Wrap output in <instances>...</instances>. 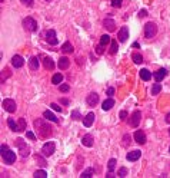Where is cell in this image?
Here are the masks:
<instances>
[{"label":"cell","mask_w":170,"mask_h":178,"mask_svg":"<svg viewBox=\"0 0 170 178\" xmlns=\"http://www.w3.org/2000/svg\"><path fill=\"white\" fill-rule=\"evenodd\" d=\"M45 121H46V118L45 119H36V121H34V128H36V131H39V135L40 137H43V138L52 135V132H53V128L50 125H46Z\"/></svg>","instance_id":"1"},{"label":"cell","mask_w":170,"mask_h":178,"mask_svg":"<svg viewBox=\"0 0 170 178\" xmlns=\"http://www.w3.org/2000/svg\"><path fill=\"white\" fill-rule=\"evenodd\" d=\"M1 157H3L6 164H13L14 161H16V154L12 149H9V146L6 144L1 145Z\"/></svg>","instance_id":"2"},{"label":"cell","mask_w":170,"mask_h":178,"mask_svg":"<svg viewBox=\"0 0 170 178\" xmlns=\"http://www.w3.org/2000/svg\"><path fill=\"white\" fill-rule=\"evenodd\" d=\"M16 146L19 148L20 155H22L23 158L29 157V154H30V148H29V145H26V142H24V141H23L22 138H17V139H16Z\"/></svg>","instance_id":"3"},{"label":"cell","mask_w":170,"mask_h":178,"mask_svg":"<svg viewBox=\"0 0 170 178\" xmlns=\"http://www.w3.org/2000/svg\"><path fill=\"white\" fill-rule=\"evenodd\" d=\"M157 33V26L153 23V22H149V23H146V26H144V38H147V39H151V38H154Z\"/></svg>","instance_id":"4"},{"label":"cell","mask_w":170,"mask_h":178,"mask_svg":"<svg viewBox=\"0 0 170 178\" xmlns=\"http://www.w3.org/2000/svg\"><path fill=\"white\" fill-rule=\"evenodd\" d=\"M23 27L26 29V30H29V32H36L37 29H39V26H37V22L33 19V17H26V19H23Z\"/></svg>","instance_id":"5"},{"label":"cell","mask_w":170,"mask_h":178,"mask_svg":"<svg viewBox=\"0 0 170 178\" xmlns=\"http://www.w3.org/2000/svg\"><path fill=\"white\" fill-rule=\"evenodd\" d=\"M1 106H3V108H4V111H7V112H14V111H16V108H17V106H16V102H14L13 99H3V102H1Z\"/></svg>","instance_id":"6"},{"label":"cell","mask_w":170,"mask_h":178,"mask_svg":"<svg viewBox=\"0 0 170 178\" xmlns=\"http://www.w3.org/2000/svg\"><path fill=\"white\" fill-rule=\"evenodd\" d=\"M56 149V145H54V142H46L45 145L42 146V152H43V155H46V157H50L53 152Z\"/></svg>","instance_id":"7"},{"label":"cell","mask_w":170,"mask_h":178,"mask_svg":"<svg viewBox=\"0 0 170 178\" xmlns=\"http://www.w3.org/2000/svg\"><path fill=\"white\" fill-rule=\"evenodd\" d=\"M140 119H142V113H140V111H134L130 116V126L137 128L139 124H140Z\"/></svg>","instance_id":"8"},{"label":"cell","mask_w":170,"mask_h":178,"mask_svg":"<svg viewBox=\"0 0 170 178\" xmlns=\"http://www.w3.org/2000/svg\"><path fill=\"white\" fill-rule=\"evenodd\" d=\"M86 102L89 106H96L99 104V95L96 92H90L86 98Z\"/></svg>","instance_id":"9"},{"label":"cell","mask_w":170,"mask_h":178,"mask_svg":"<svg viewBox=\"0 0 170 178\" xmlns=\"http://www.w3.org/2000/svg\"><path fill=\"white\" fill-rule=\"evenodd\" d=\"M46 40L50 45H57V43H59V40L56 39V32H54L53 29H50V30L46 32Z\"/></svg>","instance_id":"10"},{"label":"cell","mask_w":170,"mask_h":178,"mask_svg":"<svg viewBox=\"0 0 170 178\" xmlns=\"http://www.w3.org/2000/svg\"><path fill=\"white\" fill-rule=\"evenodd\" d=\"M117 38L120 42H126V40H127V38H129V29H127V26H123L119 30Z\"/></svg>","instance_id":"11"},{"label":"cell","mask_w":170,"mask_h":178,"mask_svg":"<svg viewBox=\"0 0 170 178\" xmlns=\"http://www.w3.org/2000/svg\"><path fill=\"white\" fill-rule=\"evenodd\" d=\"M94 113L93 112H89L87 115L85 116V119H83V125L86 126V128H90V126L93 125V122H94Z\"/></svg>","instance_id":"12"},{"label":"cell","mask_w":170,"mask_h":178,"mask_svg":"<svg viewBox=\"0 0 170 178\" xmlns=\"http://www.w3.org/2000/svg\"><path fill=\"white\" fill-rule=\"evenodd\" d=\"M134 141H136L137 144H140V145L146 144V135H144V132L143 131H136L134 132Z\"/></svg>","instance_id":"13"},{"label":"cell","mask_w":170,"mask_h":178,"mask_svg":"<svg viewBox=\"0 0 170 178\" xmlns=\"http://www.w3.org/2000/svg\"><path fill=\"white\" fill-rule=\"evenodd\" d=\"M12 65L14 68H22V66L24 65V59L20 56V55H14L13 58H12Z\"/></svg>","instance_id":"14"},{"label":"cell","mask_w":170,"mask_h":178,"mask_svg":"<svg viewBox=\"0 0 170 178\" xmlns=\"http://www.w3.org/2000/svg\"><path fill=\"white\" fill-rule=\"evenodd\" d=\"M166 75H167V71H166V69H159L157 72L153 73V78L156 79V82H162V80L166 78Z\"/></svg>","instance_id":"15"},{"label":"cell","mask_w":170,"mask_h":178,"mask_svg":"<svg viewBox=\"0 0 170 178\" xmlns=\"http://www.w3.org/2000/svg\"><path fill=\"white\" fill-rule=\"evenodd\" d=\"M140 155H142V152L139 151V149H134V151L129 152L126 158H127V161H131V162H133V161H137V159L140 158Z\"/></svg>","instance_id":"16"},{"label":"cell","mask_w":170,"mask_h":178,"mask_svg":"<svg viewBox=\"0 0 170 178\" xmlns=\"http://www.w3.org/2000/svg\"><path fill=\"white\" fill-rule=\"evenodd\" d=\"M103 25H105V27L109 32H114V30H116V23H114L113 19H105Z\"/></svg>","instance_id":"17"},{"label":"cell","mask_w":170,"mask_h":178,"mask_svg":"<svg viewBox=\"0 0 170 178\" xmlns=\"http://www.w3.org/2000/svg\"><path fill=\"white\" fill-rule=\"evenodd\" d=\"M43 65H45V68H46L47 71H53V69H54V62H53V59L49 58V56H46V58L43 59Z\"/></svg>","instance_id":"18"},{"label":"cell","mask_w":170,"mask_h":178,"mask_svg":"<svg viewBox=\"0 0 170 178\" xmlns=\"http://www.w3.org/2000/svg\"><path fill=\"white\" fill-rule=\"evenodd\" d=\"M82 144L85 146H93V137L90 135V134H87V135H85L83 138H82Z\"/></svg>","instance_id":"19"},{"label":"cell","mask_w":170,"mask_h":178,"mask_svg":"<svg viewBox=\"0 0 170 178\" xmlns=\"http://www.w3.org/2000/svg\"><path fill=\"white\" fill-rule=\"evenodd\" d=\"M69 65H70V60L67 59L66 56H63V58H60V59H59V68L62 69V71L67 69V68H69Z\"/></svg>","instance_id":"20"},{"label":"cell","mask_w":170,"mask_h":178,"mask_svg":"<svg viewBox=\"0 0 170 178\" xmlns=\"http://www.w3.org/2000/svg\"><path fill=\"white\" fill-rule=\"evenodd\" d=\"M113 106H114V101H113L111 98H109L103 102V106H102V108H103V111H110Z\"/></svg>","instance_id":"21"},{"label":"cell","mask_w":170,"mask_h":178,"mask_svg":"<svg viewBox=\"0 0 170 178\" xmlns=\"http://www.w3.org/2000/svg\"><path fill=\"white\" fill-rule=\"evenodd\" d=\"M29 66H30V69H33V71H37V69H39V59H37L36 56L30 58V60H29Z\"/></svg>","instance_id":"22"},{"label":"cell","mask_w":170,"mask_h":178,"mask_svg":"<svg viewBox=\"0 0 170 178\" xmlns=\"http://www.w3.org/2000/svg\"><path fill=\"white\" fill-rule=\"evenodd\" d=\"M43 116L46 118V121H52V122H56V124L59 122V119L56 118V116H54L50 111H45V112H43Z\"/></svg>","instance_id":"23"},{"label":"cell","mask_w":170,"mask_h":178,"mask_svg":"<svg viewBox=\"0 0 170 178\" xmlns=\"http://www.w3.org/2000/svg\"><path fill=\"white\" fill-rule=\"evenodd\" d=\"M140 78L143 80H150L151 79V73L147 71V69H142L140 71Z\"/></svg>","instance_id":"24"},{"label":"cell","mask_w":170,"mask_h":178,"mask_svg":"<svg viewBox=\"0 0 170 178\" xmlns=\"http://www.w3.org/2000/svg\"><path fill=\"white\" fill-rule=\"evenodd\" d=\"M26 129V119L24 118H19V122H17V132H22Z\"/></svg>","instance_id":"25"},{"label":"cell","mask_w":170,"mask_h":178,"mask_svg":"<svg viewBox=\"0 0 170 178\" xmlns=\"http://www.w3.org/2000/svg\"><path fill=\"white\" fill-rule=\"evenodd\" d=\"M62 50L65 53H72L73 52V46L70 42H66V43H63V46H62Z\"/></svg>","instance_id":"26"},{"label":"cell","mask_w":170,"mask_h":178,"mask_svg":"<svg viewBox=\"0 0 170 178\" xmlns=\"http://www.w3.org/2000/svg\"><path fill=\"white\" fill-rule=\"evenodd\" d=\"M131 59H133V62H134V63H137V65H140V63L143 62V56H142L140 53H133Z\"/></svg>","instance_id":"27"},{"label":"cell","mask_w":170,"mask_h":178,"mask_svg":"<svg viewBox=\"0 0 170 178\" xmlns=\"http://www.w3.org/2000/svg\"><path fill=\"white\" fill-rule=\"evenodd\" d=\"M62 80H63V75H62V73H56V75L52 78V82L53 83H56V85L62 83Z\"/></svg>","instance_id":"28"},{"label":"cell","mask_w":170,"mask_h":178,"mask_svg":"<svg viewBox=\"0 0 170 178\" xmlns=\"http://www.w3.org/2000/svg\"><path fill=\"white\" fill-rule=\"evenodd\" d=\"M110 36L109 35H103L102 38H100V45H103V46H106L107 43H110Z\"/></svg>","instance_id":"29"},{"label":"cell","mask_w":170,"mask_h":178,"mask_svg":"<svg viewBox=\"0 0 170 178\" xmlns=\"http://www.w3.org/2000/svg\"><path fill=\"white\" fill-rule=\"evenodd\" d=\"M33 177L34 178H46L47 177V172L45 170H40V171H36L33 174Z\"/></svg>","instance_id":"30"},{"label":"cell","mask_w":170,"mask_h":178,"mask_svg":"<svg viewBox=\"0 0 170 178\" xmlns=\"http://www.w3.org/2000/svg\"><path fill=\"white\" fill-rule=\"evenodd\" d=\"M160 91H162V85L157 82V83H154V85H153V88H151V95H157V93L160 92Z\"/></svg>","instance_id":"31"},{"label":"cell","mask_w":170,"mask_h":178,"mask_svg":"<svg viewBox=\"0 0 170 178\" xmlns=\"http://www.w3.org/2000/svg\"><path fill=\"white\" fill-rule=\"evenodd\" d=\"M7 125L10 126V129H13V131L17 132V124H16V122H14V121H13L12 118L7 119Z\"/></svg>","instance_id":"32"},{"label":"cell","mask_w":170,"mask_h":178,"mask_svg":"<svg viewBox=\"0 0 170 178\" xmlns=\"http://www.w3.org/2000/svg\"><path fill=\"white\" fill-rule=\"evenodd\" d=\"M34 159L39 162V165H42V167H46L47 162H46V159L43 158V157H40V155H34Z\"/></svg>","instance_id":"33"},{"label":"cell","mask_w":170,"mask_h":178,"mask_svg":"<svg viewBox=\"0 0 170 178\" xmlns=\"http://www.w3.org/2000/svg\"><path fill=\"white\" fill-rule=\"evenodd\" d=\"M92 174H93V170H92V168H87L86 171L82 172V175H80V177H82V178H90V177H92Z\"/></svg>","instance_id":"34"},{"label":"cell","mask_w":170,"mask_h":178,"mask_svg":"<svg viewBox=\"0 0 170 178\" xmlns=\"http://www.w3.org/2000/svg\"><path fill=\"white\" fill-rule=\"evenodd\" d=\"M117 49H119V46H117V42H116V40H111V46H110V53H111V55H114V53L117 52Z\"/></svg>","instance_id":"35"},{"label":"cell","mask_w":170,"mask_h":178,"mask_svg":"<svg viewBox=\"0 0 170 178\" xmlns=\"http://www.w3.org/2000/svg\"><path fill=\"white\" fill-rule=\"evenodd\" d=\"M116 159L114 158H111V159H109V164H107V167H109V171H113L114 168H116Z\"/></svg>","instance_id":"36"},{"label":"cell","mask_w":170,"mask_h":178,"mask_svg":"<svg viewBox=\"0 0 170 178\" xmlns=\"http://www.w3.org/2000/svg\"><path fill=\"white\" fill-rule=\"evenodd\" d=\"M59 89H60V92H69L70 86H69V85H66V83H62V85L59 86Z\"/></svg>","instance_id":"37"},{"label":"cell","mask_w":170,"mask_h":178,"mask_svg":"<svg viewBox=\"0 0 170 178\" xmlns=\"http://www.w3.org/2000/svg\"><path fill=\"white\" fill-rule=\"evenodd\" d=\"M117 175H119V177H122V178L126 177V175H127V168H124V167H123V168H120Z\"/></svg>","instance_id":"38"},{"label":"cell","mask_w":170,"mask_h":178,"mask_svg":"<svg viewBox=\"0 0 170 178\" xmlns=\"http://www.w3.org/2000/svg\"><path fill=\"white\" fill-rule=\"evenodd\" d=\"M72 118L74 119V121H77V119L82 118V116H80V112H79L77 109H76V111H72Z\"/></svg>","instance_id":"39"},{"label":"cell","mask_w":170,"mask_h":178,"mask_svg":"<svg viewBox=\"0 0 170 178\" xmlns=\"http://www.w3.org/2000/svg\"><path fill=\"white\" fill-rule=\"evenodd\" d=\"M123 0H111V6L113 7H120Z\"/></svg>","instance_id":"40"},{"label":"cell","mask_w":170,"mask_h":178,"mask_svg":"<svg viewBox=\"0 0 170 178\" xmlns=\"http://www.w3.org/2000/svg\"><path fill=\"white\" fill-rule=\"evenodd\" d=\"M26 137H27L29 139H33V141H36V135H34L32 131H27V132H26Z\"/></svg>","instance_id":"41"},{"label":"cell","mask_w":170,"mask_h":178,"mask_svg":"<svg viewBox=\"0 0 170 178\" xmlns=\"http://www.w3.org/2000/svg\"><path fill=\"white\" fill-rule=\"evenodd\" d=\"M127 144H130V135H124L123 137V145L126 146Z\"/></svg>","instance_id":"42"},{"label":"cell","mask_w":170,"mask_h":178,"mask_svg":"<svg viewBox=\"0 0 170 178\" xmlns=\"http://www.w3.org/2000/svg\"><path fill=\"white\" fill-rule=\"evenodd\" d=\"M50 106H52V109H54V111H57V112H62V108H60L57 104H50Z\"/></svg>","instance_id":"43"},{"label":"cell","mask_w":170,"mask_h":178,"mask_svg":"<svg viewBox=\"0 0 170 178\" xmlns=\"http://www.w3.org/2000/svg\"><path fill=\"white\" fill-rule=\"evenodd\" d=\"M126 118H127V112H126V111H122V112H120V119L124 121Z\"/></svg>","instance_id":"44"},{"label":"cell","mask_w":170,"mask_h":178,"mask_svg":"<svg viewBox=\"0 0 170 178\" xmlns=\"http://www.w3.org/2000/svg\"><path fill=\"white\" fill-rule=\"evenodd\" d=\"M23 5H26V6H32V3H33V0H20Z\"/></svg>","instance_id":"45"},{"label":"cell","mask_w":170,"mask_h":178,"mask_svg":"<svg viewBox=\"0 0 170 178\" xmlns=\"http://www.w3.org/2000/svg\"><path fill=\"white\" fill-rule=\"evenodd\" d=\"M96 52H97L99 55H102V53H103V45H99V46L96 47Z\"/></svg>","instance_id":"46"},{"label":"cell","mask_w":170,"mask_h":178,"mask_svg":"<svg viewBox=\"0 0 170 178\" xmlns=\"http://www.w3.org/2000/svg\"><path fill=\"white\" fill-rule=\"evenodd\" d=\"M139 16H140V17H146V16H147V12H146V10H140V12H139Z\"/></svg>","instance_id":"47"},{"label":"cell","mask_w":170,"mask_h":178,"mask_svg":"<svg viewBox=\"0 0 170 178\" xmlns=\"http://www.w3.org/2000/svg\"><path fill=\"white\" fill-rule=\"evenodd\" d=\"M113 93H114V89H113V88H109V89H107V96H111Z\"/></svg>","instance_id":"48"},{"label":"cell","mask_w":170,"mask_h":178,"mask_svg":"<svg viewBox=\"0 0 170 178\" xmlns=\"http://www.w3.org/2000/svg\"><path fill=\"white\" fill-rule=\"evenodd\" d=\"M60 102H62L63 105H67V104H69V99H60Z\"/></svg>","instance_id":"49"},{"label":"cell","mask_w":170,"mask_h":178,"mask_svg":"<svg viewBox=\"0 0 170 178\" xmlns=\"http://www.w3.org/2000/svg\"><path fill=\"white\" fill-rule=\"evenodd\" d=\"M166 122H167V124H170V112L166 115Z\"/></svg>","instance_id":"50"},{"label":"cell","mask_w":170,"mask_h":178,"mask_svg":"<svg viewBox=\"0 0 170 178\" xmlns=\"http://www.w3.org/2000/svg\"><path fill=\"white\" fill-rule=\"evenodd\" d=\"M169 134H170V128H169Z\"/></svg>","instance_id":"51"},{"label":"cell","mask_w":170,"mask_h":178,"mask_svg":"<svg viewBox=\"0 0 170 178\" xmlns=\"http://www.w3.org/2000/svg\"><path fill=\"white\" fill-rule=\"evenodd\" d=\"M169 152H170V148H169Z\"/></svg>","instance_id":"52"},{"label":"cell","mask_w":170,"mask_h":178,"mask_svg":"<svg viewBox=\"0 0 170 178\" xmlns=\"http://www.w3.org/2000/svg\"><path fill=\"white\" fill-rule=\"evenodd\" d=\"M47 2H50V0H47Z\"/></svg>","instance_id":"53"}]
</instances>
